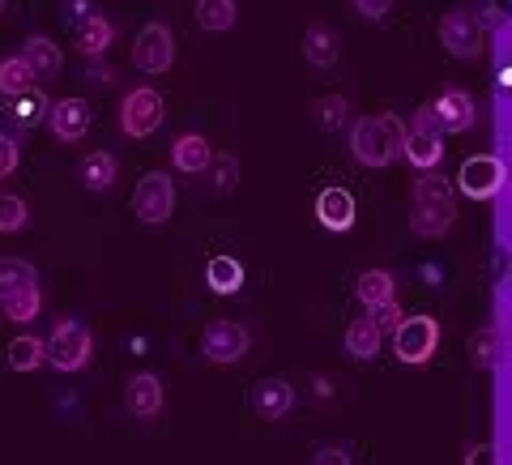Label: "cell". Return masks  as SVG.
<instances>
[{"label":"cell","instance_id":"obj_1","mask_svg":"<svg viewBox=\"0 0 512 465\" xmlns=\"http://www.w3.org/2000/svg\"><path fill=\"white\" fill-rule=\"evenodd\" d=\"M457 218V201H453V184L436 171H423L414 180V214H410V231L423 239H436L453 227Z\"/></svg>","mask_w":512,"mask_h":465},{"label":"cell","instance_id":"obj_2","mask_svg":"<svg viewBox=\"0 0 512 465\" xmlns=\"http://www.w3.org/2000/svg\"><path fill=\"white\" fill-rule=\"evenodd\" d=\"M402 137L406 128L397 116H359L350 124V154L363 167H389L397 154H402Z\"/></svg>","mask_w":512,"mask_h":465},{"label":"cell","instance_id":"obj_3","mask_svg":"<svg viewBox=\"0 0 512 465\" xmlns=\"http://www.w3.org/2000/svg\"><path fill=\"white\" fill-rule=\"evenodd\" d=\"M90 350H94V338L82 320H60L52 329V338L43 342V363H52L56 372H82L90 363Z\"/></svg>","mask_w":512,"mask_h":465},{"label":"cell","instance_id":"obj_4","mask_svg":"<svg viewBox=\"0 0 512 465\" xmlns=\"http://www.w3.org/2000/svg\"><path fill=\"white\" fill-rule=\"evenodd\" d=\"M402 154L410 158V167L436 171V163L444 158V133H440L436 116H431V107H419L410 116V128H406V137H402Z\"/></svg>","mask_w":512,"mask_h":465},{"label":"cell","instance_id":"obj_5","mask_svg":"<svg viewBox=\"0 0 512 465\" xmlns=\"http://www.w3.org/2000/svg\"><path fill=\"white\" fill-rule=\"evenodd\" d=\"M440 346V325L431 316H402V325L393 329V350L402 363H427Z\"/></svg>","mask_w":512,"mask_h":465},{"label":"cell","instance_id":"obj_6","mask_svg":"<svg viewBox=\"0 0 512 465\" xmlns=\"http://www.w3.org/2000/svg\"><path fill=\"white\" fill-rule=\"evenodd\" d=\"M158 124H163V94L150 90V86L128 90L124 103H120V128H124V137H150Z\"/></svg>","mask_w":512,"mask_h":465},{"label":"cell","instance_id":"obj_7","mask_svg":"<svg viewBox=\"0 0 512 465\" xmlns=\"http://www.w3.org/2000/svg\"><path fill=\"white\" fill-rule=\"evenodd\" d=\"M133 210H137L141 222H150V227H158V222L171 218V210H175V184H171L167 171H150L146 180L137 184Z\"/></svg>","mask_w":512,"mask_h":465},{"label":"cell","instance_id":"obj_8","mask_svg":"<svg viewBox=\"0 0 512 465\" xmlns=\"http://www.w3.org/2000/svg\"><path fill=\"white\" fill-rule=\"evenodd\" d=\"M133 64L141 73H167L175 64V35H171V26L150 22L146 30H141L137 43H133Z\"/></svg>","mask_w":512,"mask_h":465},{"label":"cell","instance_id":"obj_9","mask_svg":"<svg viewBox=\"0 0 512 465\" xmlns=\"http://www.w3.org/2000/svg\"><path fill=\"white\" fill-rule=\"evenodd\" d=\"M248 346H252L248 329L235 325V320H214V325L201 333V355L210 363H239L248 355Z\"/></svg>","mask_w":512,"mask_h":465},{"label":"cell","instance_id":"obj_10","mask_svg":"<svg viewBox=\"0 0 512 465\" xmlns=\"http://www.w3.org/2000/svg\"><path fill=\"white\" fill-rule=\"evenodd\" d=\"M440 43L448 56L474 60L478 47H483V26L474 22L470 9H453V13H444V22H440Z\"/></svg>","mask_w":512,"mask_h":465},{"label":"cell","instance_id":"obj_11","mask_svg":"<svg viewBox=\"0 0 512 465\" xmlns=\"http://www.w3.org/2000/svg\"><path fill=\"white\" fill-rule=\"evenodd\" d=\"M457 188L466 192L470 201H491L495 192L504 188V163L495 154L466 158V167H461V175H457Z\"/></svg>","mask_w":512,"mask_h":465},{"label":"cell","instance_id":"obj_12","mask_svg":"<svg viewBox=\"0 0 512 465\" xmlns=\"http://www.w3.org/2000/svg\"><path fill=\"white\" fill-rule=\"evenodd\" d=\"M431 116H436L440 124V133H470L474 120H478V111H474V99L466 90H444L436 103H431Z\"/></svg>","mask_w":512,"mask_h":465},{"label":"cell","instance_id":"obj_13","mask_svg":"<svg viewBox=\"0 0 512 465\" xmlns=\"http://www.w3.org/2000/svg\"><path fill=\"white\" fill-rule=\"evenodd\" d=\"M47 124H52V137L56 141H82L86 128H90V103L86 99H60L47 107Z\"/></svg>","mask_w":512,"mask_h":465},{"label":"cell","instance_id":"obj_14","mask_svg":"<svg viewBox=\"0 0 512 465\" xmlns=\"http://www.w3.org/2000/svg\"><path fill=\"white\" fill-rule=\"evenodd\" d=\"M124 406H128V414H137V419H154V414L163 410V380L150 372L133 376L124 389Z\"/></svg>","mask_w":512,"mask_h":465},{"label":"cell","instance_id":"obj_15","mask_svg":"<svg viewBox=\"0 0 512 465\" xmlns=\"http://www.w3.org/2000/svg\"><path fill=\"white\" fill-rule=\"evenodd\" d=\"M316 218L325 222L329 231H350L355 227V197L346 188H325L316 197Z\"/></svg>","mask_w":512,"mask_h":465},{"label":"cell","instance_id":"obj_16","mask_svg":"<svg viewBox=\"0 0 512 465\" xmlns=\"http://www.w3.org/2000/svg\"><path fill=\"white\" fill-rule=\"evenodd\" d=\"M295 406V389L286 380H261L252 389V410L261 414V419H286Z\"/></svg>","mask_w":512,"mask_h":465},{"label":"cell","instance_id":"obj_17","mask_svg":"<svg viewBox=\"0 0 512 465\" xmlns=\"http://www.w3.org/2000/svg\"><path fill=\"white\" fill-rule=\"evenodd\" d=\"M22 60L30 64V73H35L39 82H52V77L60 73V64H64L60 47H56L52 39H43V35H30V39L22 43Z\"/></svg>","mask_w":512,"mask_h":465},{"label":"cell","instance_id":"obj_18","mask_svg":"<svg viewBox=\"0 0 512 465\" xmlns=\"http://www.w3.org/2000/svg\"><path fill=\"white\" fill-rule=\"evenodd\" d=\"M111 43H116V26H111L103 13H86V18L77 22V52L82 56H90V60L103 56Z\"/></svg>","mask_w":512,"mask_h":465},{"label":"cell","instance_id":"obj_19","mask_svg":"<svg viewBox=\"0 0 512 465\" xmlns=\"http://www.w3.org/2000/svg\"><path fill=\"white\" fill-rule=\"evenodd\" d=\"M210 158H214L210 141L197 137V133H184V137L171 146V163H175V171H184V175H201V171H210Z\"/></svg>","mask_w":512,"mask_h":465},{"label":"cell","instance_id":"obj_20","mask_svg":"<svg viewBox=\"0 0 512 465\" xmlns=\"http://www.w3.org/2000/svg\"><path fill=\"white\" fill-rule=\"evenodd\" d=\"M303 56H308V64H316V69H333L342 56V43L325 22H316V26H308V35H303Z\"/></svg>","mask_w":512,"mask_h":465},{"label":"cell","instance_id":"obj_21","mask_svg":"<svg viewBox=\"0 0 512 465\" xmlns=\"http://www.w3.org/2000/svg\"><path fill=\"white\" fill-rule=\"evenodd\" d=\"M116 171H120L116 154L94 150V154H86V158H82V167H77V180H82L90 192H107L111 184H116Z\"/></svg>","mask_w":512,"mask_h":465},{"label":"cell","instance_id":"obj_22","mask_svg":"<svg viewBox=\"0 0 512 465\" xmlns=\"http://www.w3.org/2000/svg\"><path fill=\"white\" fill-rule=\"evenodd\" d=\"M205 282H210L214 295H235L239 286H244V265H239L235 256H214V261L205 265Z\"/></svg>","mask_w":512,"mask_h":465},{"label":"cell","instance_id":"obj_23","mask_svg":"<svg viewBox=\"0 0 512 465\" xmlns=\"http://www.w3.org/2000/svg\"><path fill=\"white\" fill-rule=\"evenodd\" d=\"M380 342H384V333L372 325V316H359V320H350L346 325V350L355 359H376Z\"/></svg>","mask_w":512,"mask_h":465},{"label":"cell","instance_id":"obj_24","mask_svg":"<svg viewBox=\"0 0 512 465\" xmlns=\"http://www.w3.org/2000/svg\"><path fill=\"white\" fill-rule=\"evenodd\" d=\"M30 86H35V73H30V64L22 56L0 60V99H18Z\"/></svg>","mask_w":512,"mask_h":465},{"label":"cell","instance_id":"obj_25","mask_svg":"<svg viewBox=\"0 0 512 465\" xmlns=\"http://www.w3.org/2000/svg\"><path fill=\"white\" fill-rule=\"evenodd\" d=\"M355 291H359V299L367 303V308H376V303H389L397 295V282H393L389 269H367Z\"/></svg>","mask_w":512,"mask_h":465},{"label":"cell","instance_id":"obj_26","mask_svg":"<svg viewBox=\"0 0 512 465\" xmlns=\"http://www.w3.org/2000/svg\"><path fill=\"white\" fill-rule=\"evenodd\" d=\"M35 282H39L35 265L22 261V256H5V261H0V299L22 291V286H35Z\"/></svg>","mask_w":512,"mask_h":465},{"label":"cell","instance_id":"obj_27","mask_svg":"<svg viewBox=\"0 0 512 465\" xmlns=\"http://www.w3.org/2000/svg\"><path fill=\"white\" fill-rule=\"evenodd\" d=\"M0 308H5V316L9 320H35L39 316V308H43V295H39V282L35 286H22V291H13V295H5L0 299Z\"/></svg>","mask_w":512,"mask_h":465},{"label":"cell","instance_id":"obj_28","mask_svg":"<svg viewBox=\"0 0 512 465\" xmlns=\"http://www.w3.org/2000/svg\"><path fill=\"white\" fill-rule=\"evenodd\" d=\"M235 18H239L235 0H197V22L205 30H231Z\"/></svg>","mask_w":512,"mask_h":465},{"label":"cell","instance_id":"obj_29","mask_svg":"<svg viewBox=\"0 0 512 465\" xmlns=\"http://www.w3.org/2000/svg\"><path fill=\"white\" fill-rule=\"evenodd\" d=\"M316 128H325V133H338V128L350 120V99L342 94H325V99H316Z\"/></svg>","mask_w":512,"mask_h":465},{"label":"cell","instance_id":"obj_30","mask_svg":"<svg viewBox=\"0 0 512 465\" xmlns=\"http://www.w3.org/2000/svg\"><path fill=\"white\" fill-rule=\"evenodd\" d=\"M43 363V342L39 338H13L9 342V367L13 372H35V367Z\"/></svg>","mask_w":512,"mask_h":465},{"label":"cell","instance_id":"obj_31","mask_svg":"<svg viewBox=\"0 0 512 465\" xmlns=\"http://www.w3.org/2000/svg\"><path fill=\"white\" fill-rule=\"evenodd\" d=\"M13 103H18V107H13V116H18V124H26V128L43 124V120H47V107H52V103H47L35 86H30L26 94H18V99H13Z\"/></svg>","mask_w":512,"mask_h":465},{"label":"cell","instance_id":"obj_32","mask_svg":"<svg viewBox=\"0 0 512 465\" xmlns=\"http://www.w3.org/2000/svg\"><path fill=\"white\" fill-rule=\"evenodd\" d=\"M470 363L483 367V372H491V367L500 363V338H495V329H483L470 338Z\"/></svg>","mask_w":512,"mask_h":465},{"label":"cell","instance_id":"obj_33","mask_svg":"<svg viewBox=\"0 0 512 465\" xmlns=\"http://www.w3.org/2000/svg\"><path fill=\"white\" fill-rule=\"evenodd\" d=\"M26 201L22 197H13V192H0V235H13V231H22L26 227Z\"/></svg>","mask_w":512,"mask_h":465},{"label":"cell","instance_id":"obj_34","mask_svg":"<svg viewBox=\"0 0 512 465\" xmlns=\"http://www.w3.org/2000/svg\"><path fill=\"white\" fill-rule=\"evenodd\" d=\"M210 167H214V188H218V192H231V188H235V175H239L235 158H231V154H214Z\"/></svg>","mask_w":512,"mask_h":465},{"label":"cell","instance_id":"obj_35","mask_svg":"<svg viewBox=\"0 0 512 465\" xmlns=\"http://www.w3.org/2000/svg\"><path fill=\"white\" fill-rule=\"evenodd\" d=\"M367 312H372V325L380 329V333H393L397 325H402V308H397V299H389V303H376V308H367Z\"/></svg>","mask_w":512,"mask_h":465},{"label":"cell","instance_id":"obj_36","mask_svg":"<svg viewBox=\"0 0 512 465\" xmlns=\"http://www.w3.org/2000/svg\"><path fill=\"white\" fill-rule=\"evenodd\" d=\"M13 171H18V141L9 133H0V180H9Z\"/></svg>","mask_w":512,"mask_h":465},{"label":"cell","instance_id":"obj_37","mask_svg":"<svg viewBox=\"0 0 512 465\" xmlns=\"http://www.w3.org/2000/svg\"><path fill=\"white\" fill-rule=\"evenodd\" d=\"M389 5H393V0H355V9L363 13V18H384Z\"/></svg>","mask_w":512,"mask_h":465},{"label":"cell","instance_id":"obj_38","mask_svg":"<svg viewBox=\"0 0 512 465\" xmlns=\"http://www.w3.org/2000/svg\"><path fill=\"white\" fill-rule=\"evenodd\" d=\"M338 461H342V465L350 461L346 448H333V444H329V448H320V453H316V465H338Z\"/></svg>","mask_w":512,"mask_h":465},{"label":"cell","instance_id":"obj_39","mask_svg":"<svg viewBox=\"0 0 512 465\" xmlns=\"http://www.w3.org/2000/svg\"><path fill=\"white\" fill-rule=\"evenodd\" d=\"M86 77H90V82H99V86L116 82V73H111V64H90V69H86Z\"/></svg>","mask_w":512,"mask_h":465},{"label":"cell","instance_id":"obj_40","mask_svg":"<svg viewBox=\"0 0 512 465\" xmlns=\"http://www.w3.org/2000/svg\"><path fill=\"white\" fill-rule=\"evenodd\" d=\"M312 393L320 397V402H329V397H333V384H329L325 376H316V380H312Z\"/></svg>","mask_w":512,"mask_h":465}]
</instances>
